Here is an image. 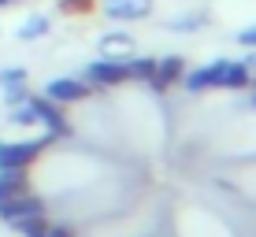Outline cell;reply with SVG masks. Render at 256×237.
<instances>
[{
  "label": "cell",
  "instance_id": "1",
  "mask_svg": "<svg viewBox=\"0 0 256 237\" xmlns=\"http://www.w3.org/2000/svg\"><path fill=\"white\" fill-rule=\"evenodd\" d=\"M48 141H52L48 134L38 137V141H4L0 145V171H4V167H22L26 171V167L48 148Z\"/></svg>",
  "mask_w": 256,
  "mask_h": 237
},
{
  "label": "cell",
  "instance_id": "2",
  "mask_svg": "<svg viewBox=\"0 0 256 237\" xmlns=\"http://www.w3.org/2000/svg\"><path fill=\"white\" fill-rule=\"evenodd\" d=\"M34 111H38V122H45L48 126V137H67L70 134V122L64 115V104L48 100V96H30Z\"/></svg>",
  "mask_w": 256,
  "mask_h": 237
},
{
  "label": "cell",
  "instance_id": "3",
  "mask_svg": "<svg viewBox=\"0 0 256 237\" xmlns=\"http://www.w3.org/2000/svg\"><path fill=\"white\" fill-rule=\"evenodd\" d=\"M30 215H45V200L34 197L30 189L19 193V197L0 200V219H4V223H19V219H30Z\"/></svg>",
  "mask_w": 256,
  "mask_h": 237
},
{
  "label": "cell",
  "instance_id": "4",
  "mask_svg": "<svg viewBox=\"0 0 256 237\" xmlns=\"http://www.w3.org/2000/svg\"><path fill=\"white\" fill-rule=\"evenodd\" d=\"M208 78H212V85H219V89H242V85H249V67L230 63V59H219V63L208 67Z\"/></svg>",
  "mask_w": 256,
  "mask_h": 237
},
{
  "label": "cell",
  "instance_id": "5",
  "mask_svg": "<svg viewBox=\"0 0 256 237\" xmlns=\"http://www.w3.org/2000/svg\"><path fill=\"white\" fill-rule=\"evenodd\" d=\"M45 96L56 104H78L90 96V85L82 82V78H52V82L45 85Z\"/></svg>",
  "mask_w": 256,
  "mask_h": 237
},
{
  "label": "cell",
  "instance_id": "6",
  "mask_svg": "<svg viewBox=\"0 0 256 237\" xmlns=\"http://www.w3.org/2000/svg\"><path fill=\"white\" fill-rule=\"evenodd\" d=\"M86 78L93 85H119L126 78V63H119V59H96V63L86 67Z\"/></svg>",
  "mask_w": 256,
  "mask_h": 237
},
{
  "label": "cell",
  "instance_id": "7",
  "mask_svg": "<svg viewBox=\"0 0 256 237\" xmlns=\"http://www.w3.org/2000/svg\"><path fill=\"white\" fill-rule=\"evenodd\" d=\"M178 78H182V59H178V56H167V59H160V63H156V71H152V78H148V82H152L156 93H164V89H171Z\"/></svg>",
  "mask_w": 256,
  "mask_h": 237
},
{
  "label": "cell",
  "instance_id": "8",
  "mask_svg": "<svg viewBox=\"0 0 256 237\" xmlns=\"http://www.w3.org/2000/svg\"><path fill=\"white\" fill-rule=\"evenodd\" d=\"M26 189H30V178H26L22 167H4V171H0V200L19 197Z\"/></svg>",
  "mask_w": 256,
  "mask_h": 237
},
{
  "label": "cell",
  "instance_id": "9",
  "mask_svg": "<svg viewBox=\"0 0 256 237\" xmlns=\"http://www.w3.org/2000/svg\"><path fill=\"white\" fill-rule=\"evenodd\" d=\"M104 11H108L112 19L130 22V19H141V15H148V0H108V7H104Z\"/></svg>",
  "mask_w": 256,
  "mask_h": 237
},
{
  "label": "cell",
  "instance_id": "10",
  "mask_svg": "<svg viewBox=\"0 0 256 237\" xmlns=\"http://www.w3.org/2000/svg\"><path fill=\"white\" fill-rule=\"evenodd\" d=\"M12 226H15L22 237H45L52 223H48L45 215H30V219H19V223H12Z\"/></svg>",
  "mask_w": 256,
  "mask_h": 237
},
{
  "label": "cell",
  "instance_id": "11",
  "mask_svg": "<svg viewBox=\"0 0 256 237\" xmlns=\"http://www.w3.org/2000/svg\"><path fill=\"white\" fill-rule=\"evenodd\" d=\"M12 122H15V126H34V122H38V111H34L30 96H26L22 104H15V108H12Z\"/></svg>",
  "mask_w": 256,
  "mask_h": 237
},
{
  "label": "cell",
  "instance_id": "12",
  "mask_svg": "<svg viewBox=\"0 0 256 237\" xmlns=\"http://www.w3.org/2000/svg\"><path fill=\"white\" fill-rule=\"evenodd\" d=\"M156 59H130L126 63V78H152Z\"/></svg>",
  "mask_w": 256,
  "mask_h": 237
},
{
  "label": "cell",
  "instance_id": "13",
  "mask_svg": "<svg viewBox=\"0 0 256 237\" xmlns=\"http://www.w3.org/2000/svg\"><path fill=\"white\" fill-rule=\"evenodd\" d=\"M186 85H190V93H200V89H208V85H212V78H208V67H197V71H190V74H186Z\"/></svg>",
  "mask_w": 256,
  "mask_h": 237
},
{
  "label": "cell",
  "instance_id": "14",
  "mask_svg": "<svg viewBox=\"0 0 256 237\" xmlns=\"http://www.w3.org/2000/svg\"><path fill=\"white\" fill-rule=\"evenodd\" d=\"M45 30H48V19H30V22L19 30V37H22V41H34V37H41Z\"/></svg>",
  "mask_w": 256,
  "mask_h": 237
},
{
  "label": "cell",
  "instance_id": "15",
  "mask_svg": "<svg viewBox=\"0 0 256 237\" xmlns=\"http://www.w3.org/2000/svg\"><path fill=\"white\" fill-rule=\"evenodd\" d=\"M0 85H26V71L22 67H8V71H0Z\"/></svg>",
  "mask_w": 256,
  "mask_h": 237
},
{
  "label": "cell",
  "instance_id": "16",
  "mask_svg": "<svg viewBox=\"0 0 256 237\" xmlns=\"http://www.w3.org/2000/svg\"><path fill=\"white\" fill-rule=\"evenodd\" d=\"M4 100L15 108V104H22V100H26V89H22V85H8V96H4Z\"/></svg>",
  "mask_w": 256,
  "mask_h": 237
},
{
  "label": "cell",
  "instance_id": "17",
  "mask_svg": "<svg viewBox=\"0 0 256 237\" xmlns=\"http://www.w3.org/2000/svg\"><path fill=\"white\" fill-rule=\"evenodd\" d=\"M45 237H74V234H70L67 226H48V234H45Z\"/></svg>",
  "mask_w": 256,
  "mask_h": 237
},
{
  "label": "cell",
  "instance_id": "18",
  "mask_svg": "<svg viewBox=\"0 0 256 237\" xmlns=\"http://www.w3.org/2000/svg\"><path fill=\"white\" fill-rule=\"evenodd\" d=\"M242 41H245V45H256V26H249V30L242 33Z\"/></svg>",
  "mask_w": 256,
  "mask_h": 237
},
{
  "label": "cell",
  "instance_id": "19",
  "mask_svg": "<svg viewBox=\"0 0 256 237\" xmlns=\"http://www.w3.org/2000/svg\"><path fill=\"white\" fill-rule=\"evenodd\" d=\"M245 67H249V71H256V56H249V59H245Z\"/></svg>",
  "mask_w": 256,
  "mask_h": 237
},
{
  "label": "cell",
  "instance_id": "20",
  "mask_svg": "<svg viewBox=\"0 0 256 237\" xmlns=\"http://www.w3.org/2000/svg\"><path fill=\"white\" fill-rule=\"evenodd\" d=\"M4 4H8V0H0V7H4Z\"/></svg>",
  "mask_w": 256,
  "mask_h": 237
},
{
  "label": "cell",
  "instance_id": "21",
  "mask_svg": "<svg viewBox=\"0 0 256 237\" xmlns=\"http://www.w3.org/2000/svg\"><path fill=\"white\" fill-rule=\"evenodd\" d=\"M252 104H256V96H252Z\"/></svg>",
  "mask_w": 256,
  "mask_h": 237
}]
</instances>
